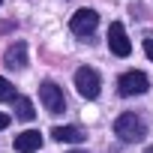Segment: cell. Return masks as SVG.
Returning a JSON list of instances; mask_svg holds the SVG:
<instances>
[{
    "instance_id": "cell-1",
    "label": "cell",
    "mask_w": 153,
    "mask_h": 153,
    "mask_svg": "<svg viewBox=\"0 0 153 153\" xmlns=\"http://www.w3.org/2000/svg\"><path fill=\"white\" fill-rule=\"evenodd\" d=\"M114 135L120 138V141H141L144 135H147V126H144V120L138 117V114H132V111H126V114H120L117 120H114Z\"/></svg>"
},
{
    "instance_id": "cell-2",
    "label": "cell",
    "mask_w": 153,
    "mask_h": 153,
    "mask_svg": "<svg viewBox=\"0 0 153 153\" xmlns=\"http://www.w3.org/2000/svg\"><path fill=\"white\" fill-rule=\"evenodd\" d=\"M147 87H150V81H147V75L144 72H123L120 78H117V90H120V96H141V93H147Z\"/></svg>"
},
{
    "instance_id": "cell-3",
    "label": "cell",
    "mask_w": 153,
    "mask_h": 153,
    "mask_svg": "<svg viewBox=\"0 0 153 153\" xmlns=\"http://www.w3.org/2000/svg\"><path fill=\"white\" fill-rule=\"evenodd\" d=\"M75 87H78V93L84 99H96L99 96V72L90 66H81L75 72Z\"/></svg>"
},
{
    "instance_id": "cell-4",
    "label": "cell",
    "mask_w": 153,
    "mask_h": 153,
    "mask_svg": "<svg viewBox=\"0 0 153 153\" xmlns=\"http://www.w3.org/2000/svg\"><path fill=\"white\" fill-rule=\"evenodd\" d=\"M39 102H42L45 111H51V114H60V111L66 108L63 90H60L54 81H42V84H39Z\"/></svg>"
},
{
    "instance_id": "cell-5",
    "label": "cell",
    "mask_w": 153,
    "mask_h": 153,
    "mask_svg": "<svg viewBox=\"0 0 153 153\" xmlns=\"http://www.w3.org/2000/svg\"><path fill=\"white\" fill-rule=\"evenodd\" d=\"M96 24H99V15L93 9H78L72 15V21H69V27H72L75 36H90L96 30Z\"/></svg>"
},
{
    "instance_id": "cell-6",
    "label": "cell",
    "mask_w": 153,
    "mask_h": 153,
    "mask_svg": "<svg viewBox=\"0 0 153 153\" xmlns=\"http://www.w3.org/2000/svg\"><path fill=\"white\" fill-rule=\"evenodd\" d=\"M108 48H111L117 57H129V51H132V42H129V36H126V30H123L120 21H114V24L108 27Z\"/></svg>"
},
{
    "instance_id": "cell-7",
    "label": "cell",
    "mask_w": 153,
    "mask_h": 153,
    "mask_svg": "<svg viewBox=\"0 0 153 153\" xmlns=\"http://www.w3.org/2000/svg\"><path fill=\"white\" fill-rule=\"evenodd\" d=\"M3 63H6L9 69H24V66H27V45H24V42L9 45L6 54H3Z\"/></svg>"
},
{
    "instance_id": "cell-8",
    "label": "cell",
    "mask_w": 153,
    "mask_h": 153,
    "mask_svg": "<svg viewBox=\"0 0 153 153\" xmlns=\"http://www.w3.org/2000/svg\"><path fill=\"white\" fill-rule=\"evenodd\" d=\"M39 147H42V135L36 129H27V132L15 135V150L18 153H36Z\"/></svg>"
},
{
    "instance_id": "cell-9",
    "label": "cell",
    "mask_w": 153,
    "mask_h": 153,
    "mask_svg": "<svg viewBox=\"0 0 153 153\" xmlns=\"http://www.w3.org/2000/svg\"><path fill=\"white\" fill-rule=\"evenodd\" d=\"M51 138H54V141L78 144V141H84V132H81L78 126H54V129H51Z\"/></svg>"
},
{
    "instance_id": "cell-10",
    "label": "cell",
    "mask_w": 153,
    "mask_h": 153,
    "mask_svg": "<svg viewBox=\"0 0 153 153\" xmlns=\"http://www.w3.org/2000/svg\"><path fill=\"white\" fill-rule=\"evenodd\" d=\"M15 117L18 120H33L36 111H33V102L27 96H15Z\"/></svg>"
},
{
    "instance_id": "cell-11",
    "label": "cell",
    "mask_w": 153,
    "mask_h": 153,
    "mask_svg": "<svg viewBox=\"0 0 153 153\" xmlns=\"http://www.w3.org/2000/svg\"><path fill=\"white\" fill-rule=\"evenodd\" d=\"M12 99H15V87L0 75V102H12Z\"/></svg>"
},
{
    "instance_id": "cell-12",
    "label": "cell",
    "mask_w": 153,
    "mask_h": 153,
    "mask_svg": "<svg viewBox=\"0 0 153 153\" xmlns=\"http://www.w3.org/2000/svg\"><path fill=\"white\" fill-rule=\"evenodd\" d=\"M144 51H147V57L153 60V39H144Z\"/></svg>"
},
{
    "instance_id": "cell-13",
    "label": "cell",
    "mask_w": 153,
    "mask_h": 153,
    "mask_svg": "<svg viewBox=\"0 0 153 153\" xmlns=\"http://www.w3.org/2000/svg\"><path fill=\"white\" fill-rule=\"evenodd\" d=\"M9 126V114H0V129H6Z\"/></svg>"
},
{
    "instance_id": "cell-14",
    "label": "cell",
    "mask_w": 153,
    "mask_h": 153,
    "mask_svg": "<svg viewBox=\"0 0 153 153\" xmlns=\"http://www.w3.org/2000/svg\"><path fill=\"white\" fill-rule=\"evenodd\" d=\"M144 153H153V144H150V147H147V150H144Z\"/></svg>"
},
{
    "instance_id": "cell-15",
    "label": "cell",
    "mask_w": 153,
    "mask_h": 153,
    "mask_svg": "<svg viewBox=\"0 0 153 153\" xmlns=\"http://www.w3.org/2000/svg\"><path fill=\"white\" fill-rule=\"evenodd\" d=\"M69 153H84V150H69Z\"/></svg>"
},
{
    "instance_id": "cell-16",
    "label": "cell",
    "mask_w": 153,
    "mask_h": 153,
    "mask_svg": "<svg viewBox=\"0 0 153 153\" xmlns=\"http://www.w3.org/2000/svg\"><path fill=\"white\" fill-rule=\"evenodd\" d=\"M0 3H3V0H0Z\"/></svg>"
}]
</instances>
